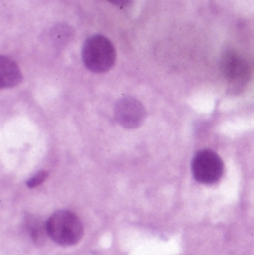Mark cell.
Listing matches in <instances>:
<instances>
[{"label": "cell", "instance_id": "1", "mask_svg": "<svg viewBox=\"0 0 254 255\" xmlns=\"http://www.w3.org/2000/svg\"><path fill=\"white\" fill-rule=\"evenodd\" d=\"M48 236L58 245L70 247L83 236V224L79 217L70 211H57L46 221Z\"/></svg>", "mask_w": 254, "mask_h": 255}, {"label": "cell", "instance_id": "2", "mask_svg": "<svg viewBox=\"0 0 254 255\" xmlns=\"http://www.w3.org/2000/svg\"><path fill=\"white\" fill-rule=\"evenodd\" d=\"M82 60L88 70L94 73L109 71L116 61V49L104 36L89 37L82 48Z\"/></svg>", "mask_w": 254, "mask_h": 255}, {"label": "cell", "instance_id": "3", "mask_svg": "<svg viewBox=\"0 0 254 255\" xmlns=\"http://www.w3.org/2000/svg\"><path fill=\"white\" fill-rule=\"evenodd\" d=\"M225 166L217 153L211 150H201L192 160V174L198 183L216 184L223 175Z\"/></svg>", "mask_w": 254, "mask_h": 255}, {"label": "cell", "instance_id": "4", "mask_svg": "<svg viewBox=\"0 0 254 255\" xmlns=\"http://www.w3.org/2000/svg\"><path fill=\"white\" fill-rule=\"evenodd\" d=\"M115 116L118 124L127 129L138 128L146 119L144 106L132 97H122L115 107Z\"/></svg>", "mask_w": 254, "mask_h": 255}, {"label": "cell", "instance_id": "5", "mask_svg": "<svg viewBox=\"0 0 254 255\" xmlns=\"http://www.w3.org/2000/svg\"><path fill=\"white\" fill-rule=\"evenodd\" d=\"M220 65H222L225 79H228L231 85H243L249 80L250 68L247 63L235 52H231V51L225 52Z\"/></svg>", "mask_w": 254, "mask_h": 255}, {"label": "cell", "instance_id": "6", "mask_svg": "<svg viewBox=\"0 0 254 255\" xmlns=\"http://www.w3.org/2000/svg\"><path fill=\"white\" fill-rule=\"evenodd\" d=\"M22 80V74L15 61L7 57H0V88L18 86Z\"/></svg>", "mask_w": 254, "mask_h": 255}, {"label": "cell", "instance_id": "7", "mask_svg": "<svg viewBox=\"0 0 254 255\" xmlns=\"http://www.w3.org/2000/svg\"><path fill=\"white\" fill-rule=\"evenodd\" d=\"M24 230L36 245H43L48 238V229L46 221H43L40 217L36 215H27L24 220Z\"/></svg>", "mask_w": 254, "mask_h": 255}, {"label": "cell", "instance_id": "8", "mask_svg": "<svg viewBox=\"0 0 254 255\" xmlns=\"http://www.w3.org/2000/svg\"><path fill=\"white\" fill-rule=\"evenodd\" d=\"M46 178H48V172H46V171H40V172H37L36 175H33V177L27 181V187L34 189V187L40 186Z\"/></svg>", "mask_w": 254, "mask_h": 255}]
</instances>
